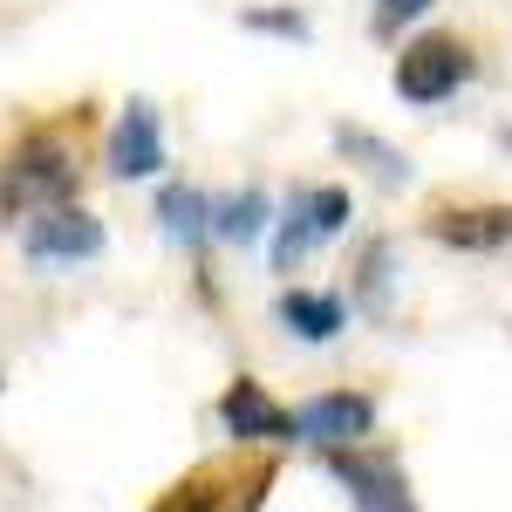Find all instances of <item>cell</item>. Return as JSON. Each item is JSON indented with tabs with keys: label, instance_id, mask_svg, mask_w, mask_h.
<instances>
[{
	"label": "cell",
	"instance_id": "14",
	"mask_svg": "<svg viewBox=\"0 0 512 512\" xmlns=\"http://www.w3.org/2000/svg\"><path fill=\"white\" fill-rule=\"evenodd\" d=\"M335 144H342V151H362V158L376 164V171H383V178H403V158H396L390 144H376V137H369V130H335Z\"/></svg>",
	"mask_w": 512,
	"mask_h": 512
},
{
	"label": "cell",
	"instance_id": "11",
	"mask_svg": "<svg viewBox=\"0 0 512 512\" xmlns=\"http://www.w3.org/2000/svg\"><path fill=\"white\" fill-rule=\"evenodd\" d=\"M274 321L287 335H301V342H335V335L349 328V308H342L335 287H280Z\"/></svg>",
	"mask_w": 512,
	"mask_h": 512
},
{
	"label": "cell",
	"instance_id": "5",
	"mask_svg": "<svg viewBox=\"0 0 512 512\" xmlns=\"http://www.w3.org/2000/svg\"><path fill=\"white\" fill-rule=\"evenodd\" d=\"M260 472H274L267 458H212V465H192L185 478H171L151 512H253L239 506V485H253Z\"/></svg>",
	"mask_w": 512,
	"mask_h": 512
},
{
	"label": "cell",
	"instance_id": "10",
	"mask_svg": "<svg viewBox=\"0 0 512 512\" xmlns=\"http://www.w3.org/2000/svg\"><path fill=\"white\" fill-rule=\"evenodd\" d=\"M424 233L451 253H506L512 246V205H431Z\"/></svg>",
	"mask_w": 512,
	"mask_h": 512
},
{
	"label": "cell",
	"instance_id": "12",
	"mask_svg": "<svg viewBox=\"0 0 512 512\" xmlns=\"http://www.w3.org/2000/svg\"><path fill=\"white\" fill-rule=\"evenodd\" d=\"M158 226H164V239H185V246L212 239V198L198 192V185H164L158 192Z\"/></svg>",
	"mask_w": 512,
	"mask_h": 512
},
{
	"label": "cell",
	"instance_id": "9",
	"mask_svg": "<svg viewBox=\"0 0 512 512\" xmlns=\"http://www.w3.org/2000/svg\"><path fill=\"white\" fill-rule=\"evenodd\" d=\"M164 164H171V151H164V123H158V110L137 96V103H123V117H117V130H110V144H103V171L110 178H158Z\"/></svg>",
	"mask_w": 512,
	"mask_h": 512
},
{
	"label": "cell",
	"instance_id": "7",
	"mask_svg": "<svg viewBox=\"0 0 512 512\" xmlns=\"http://www.w3.org/2000/svg\"><path fill=\"white\" fill-rule=\"evenodd\" d=\"M369 431H376V396L369 390H321L308 403H294V444L342 451V444H369Z\"/></svg>",
	"mask_w": 512,
	"mask_h": 512
},
{
	"label": "cell",
	"instance_id": "6",
	"mask_svg": "<svg viewBox=\"0 0 512 512\" xmlns=\"http://www.w3.org/2000/svg\"><path fill=\"white\" fill-rule=\"evenodd\" d=\"M103 219L89 212V205H48V212H35L28 226H21V253L35 260V267H76V260H96L103 253Z\"/></svg>",
	"mask_w": 512,
	"mask_h": 512
},
{
	"label": "cell",
	"instance_id": "13",
	"mask_svg": "<svg viewBox=\"0 0 512 512\" xmlns=\"http://www.w3.org/2000/svg\"><path fill=\"white\" fill-rule=\"evenodd\" d=\"M267 226V192H233V198H212V239H226V246H253Z\"/></svg>",
	"mask_w": 512,
	"mask_h": 512
},
{
	"label": "cell",
	"instance_id": "3",
	"mask_svg": "<svg viewBox=\"0 0 512 512\" xmlns=\"http://www.w3.org/2000/svg\"><path fill=\"white\" fill-rule=\"evenodd\" d=\"M328 478L349 492V512H417V492H410V472L403 458L383 451V444H342V451H321Z\"/></svg>",
	"mask_w": 512,
	"mask_h": 512
},
{
	"label": "cell",
	"instance_id": "16",
	"mask_svg": "<svg viewBox=\"0 0 512 512\" xmlns=\"http://www.w3.org/2000/svg\"><path fill=\"white\" fill-rule=\"evenodd\" d=\"M431 0H376V14H383V28H396V21H417Z\"/></svg>",
	"mask_w": 512,
	"mask_h": 512
},
{
	"label": "cell",
	"instance_id": "1",
	"mask_svg": "<svg viewBox=\"0 0 512 512\" xmlns=\"http://www.w3.org/2000/svg\"><path fill=\"white\" fill-rule=\"evenodd\" d=\"M96 103H69L55 117H28L0 151V226H28L48 205H76L89 178Z\"/></svg>",
	"mask_w": 512,
	"mask_h": 512
},
{
	"label": "cell",
	"instance_id": "4",
	"mask_svg": "<svg viewBox=\"0 0 512 512\" xmlns=\"http://www.w3.org/2000/svg\"><path fill=\"white\" fill-rule=\"evenodd\" d=\"M349 219H355L349 185H294L287 212H280V233H274V274H294L321 239H342Z\"/></svg>",
	"mask_w": 512,
	"mask_h": 512
},
{
	"label": "cell",
	"instance_id": "8",
	"mask_svg": "<svg viewBox=\"0 0 512 512\" xmlns=\"http://www.w3.org/2000/svg\"><path fill=\"white\" fill-rule=\"evenodd\" d=\"M219 424L233 444H294V410L274 403L260 376H233L219 390Z\"/></svg>",
	"mask_w": 512,
	"mask_h": 512
},
{
	"label": "cell",
	"instance_id": "2",
	"mask_svg": "<svg viewBox=\"0 0 512 512\" xmlns=\"http://www.w3.org/2000/svg\"><path fill=\"white\" fill-rule=\"evenodd\" d=\"M472 69H478L472 41L458 35V28H431V35H417V41L396 48L390 89L403 96V103L431 110V103H444V96H458V89L472 82Z\"/></svg>",
	"mask_w": 512,
	"mask_h": 512
},
{
	"label": "cell",
	"instance_id": "15",
	"mask_svg": "<svg viewBox=\"0 0 512 512\" xmlns=\"http://www.w3.org/2000/svg\"><path fill=\"white\" fill-rule=\"evenodd\" d=\"M246 28H274V35H308V21H301V14H280V7H253V14H246Z\"/></svg>",
	"mask_w": 512,
	"mask_h": 512
}]
</instances>
